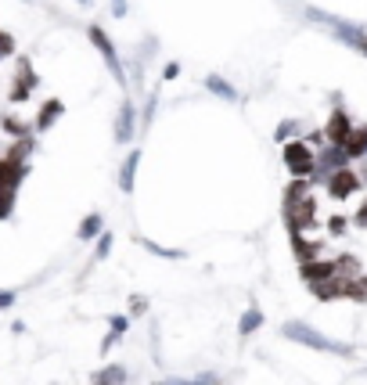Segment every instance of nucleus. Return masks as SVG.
<instances>
[{"instance_id": "obj_1", "label": "nucleus", "mask_w": 367, "mask_h": 385, "mask_svg": "<svg viewBox=\"0 0 367 385\" xmlns=\"http://www.w3.org/2000/svg\"><path fill=\"white\" fill-rule=\"evenodd\" d=\"M281 335L292 339V342H299V346H306V350H317V353H339V357H350V353H353L350 346H342V342H335V339L321 335L317 328H310L306 321H288V324L281 328Z\"/></svg>"}, {"instance_id": "obj_2", "label": "nucleus", "mask_w": 367, "mask_h": 385, "mask_svg": "<svg viewBox=\"0 0 367 385\" xmlns=\"http://www.w3.org/2000/svg\"><path fill=\"white\" fill-rule=\"evenodd\" d=\"M306 18H314V22L328 26V29H332L335 40H342L346 47H353V51L367 54V33H364L360 26L346 22V18H335V15H328V11H317V8H306Z\"/></svg>"}, {"instance_id": "obj_3", "label": "nucleus", "mask_w": 367, "mask_h": 385, "mask_svg": "<svg viewBox=\"0 0 367 385\" xmlns=\"http://www.w3.org/2000/svg\"><path fill=\"white\" fill-rule=\"evenodd\" d=\"M281 159H285L288 173L296 177V180H314V170H317V148H310L306 141H288V144H285V152H281Z\"/></svg>"}, {"instance_id": "obj_4", "label": "nucleus", "mask_w": 367, "mask_h": 385, "mask_svg": "<svg viewBox=\"0 0 367 385\" xmlns=\"http://www.w3.org/2000/svg\"><path fill=\"white\" fill-rule=\"evenodd\" d=\"M87 36H90V44H94V47L101 51V58H105L108 72L116 76V83L126 90V72H123V62H119V51H116V44L108 40V33H105L101 26H90V29H87Z\"/></svg>"}, {"instance_id": "obj_5", "label": "nucleus", "mask_w": 367, "mask_h": 385, "mask_svg": "<svg viewBox=\"0 0 367 385\" xmlns=\"http://www.w3.org/2000/svg\"><path fill=\"white\" fill-rule=\"evenodd\" d=\"M350 166V155H346V148H339V144H324V148H317V170H314V180H328L332 173L346 170Z\"/></svg>"}, {"instance_id": "obj_6", "label": "nucleus", "mask_w": 367, "mask_h": 385, "mask_svg": "<svg viewBox=\"0 0 367 385\" xmlns=\"http://www.w3.org/2000/svg\"><path fill=\"white\" fill-rule=\"evenodd\" d=\"M360 184H364V180H360V173H353L350 166H346V170H339V173H332V177L324 180L328 195H332L335 202H346V198H353V195L360 191Z\"/></svg>"}, {"instance_id": "obj_7", "label": "nucleus", "mask_w": 367, "mask_h": 385, "mask_svg": "<svg viewBox=\"0 0 367 385\" xmlns=\"http://www.w3.org/2000/svg\"><path fill=\"white\" fill-rule=\"evenodd\" d=\"M26 180V162H15V159H0V195H18Z\"/></svg>"}, {"instance_id": "obj_8", "label": "nucleus", "mask_w": 367, "mask_h": 385, "mask_svg": "<svg viewBox=\"0 0 367 385\" xmlns=\"http://www.w3.org/2000/svg\"><path fill=\"white\" fill-rule=\"evenodd\" d=\"M33 87H36V72H33V65L29 62H18V72H15V83H11V101L15 105H22L29 94H33Z\"/></svg>"}, {"instance_id": "obj_9", "label": "nucleus", "mask_w": 367, "mask_h": 385, "mask_svg": "<svg viewBox=\"0 0 367 385\" xmlns=\"http://www.w3.org/2000/svg\"><path fill=\"white\" fill-rule=\"evenodd\" d=\"M134 130H137V108H134V101H123L119 116H116V144H130Z\"/></svg>"}, {"instance_id": "obj_10", "label": "nucleus", "mask_w": 367, "mask_h": 385, "mask_svg": "<svg viewBox=\"0 0 367 385\" xmlns=\"http://www.w3.org/2000/svg\"><path fill=\"white\" fill-rule=\"evenodd\" d=\"M350 134H353V123H350V116H346V112H335L332 119H328V126H324V141L328 144H339V148L346 144V137H350Z\"/></svg>"}, {"instance_id": "obj_11", "label": "nucleus", "mask_w": 367, "mask_h": 385, "mask_svg": "<svg viewBox=\"0 0 367 385\" xmlns=\"http://www.w3.org/2000/svg\"><path fill=\"white\" fill-rule=\"evenodd\" d=\"M137 166H141V152L134 148L130 155L123 159V166H119V191L123 195H134V188H137Z\"/></svg>"}, {"instance_id": "obj_12", "label": "nucleus", "mask_w": 367, "mask_h": 385, "mask_svg": "<svg viewBox=\"0 0 367 385\" xmlns=\"http://www.w3.org/2000/svg\"><path fill=\"white\" fill-rule=\"evenodd\" d=\"M62 112H65V105L58 101V98H51V101H44V108L36 112V123H33V134H44V130H51L54 123L62 119Z\"/></svg>"}, {"instance_id": "obj_13", "label": "nucleus", "mask_w": 367, "mask_h": 385, "mask_svg": "<svg viewBox=\"0 0 367 385\" xmlns=\"http://www.w3.org/2000/svg\"><path fill=\"white\" fill-rule=\"evenodd\" d=\"M90 385H126V368L123 364H105L101 371L90 375Z\"/></svg>"}, {"instance_id": "obj_14", "label": "nucleus", "mask_w": 367, "mask_h": 385, "mask_svg": "<svg viewBox=\"0 0 367 385\" xmlns=\"http://www.w3.org/2000/svg\"><path fill=\"white\" fill-rule=\"evenodd\" d=\"M346 155H350V162L353 159H367V126H353V134L346 137Z\"/></svg>"}, {"instance_id": "obj_15", "label": "nucleus", "mask_w": 367, "mask_h": 385, "mask_svg": "<svg viewBox=\"0 0 367 385\" xmlns=\"http://www.w3.org/2000/svg\"><path fill=\"white\" fill-rule=\"evenodd\" d=\"M105 231V220H101V213H87L83 220H80V242H94V238Z\"/></svg>"}, {"instance_id": "obj_16", "label": "nucleus", "mask_w": 367, "mask_h": 385, "mask_svg": "<svg viewBox=\"0 0 367 385\" xmlns=\"http://www.w3.org/2000/svg\"><path fill=\"white\" fill-rule=\"evenodd\" d=\"M260 324H263V310H260V306H249L245 314H242V321H238V335L249 339V335H252Z\"/></svg>"}, {"instance_id": "obj_17", "label": "nucleus", "mask_w": 367, "mask_h": 385, "mask_svg": "<svg viewBox=\"0 0 367 385\" xmlns=\"http://www.w3.org/2000/svg\"><path fill=\"white\" fill-rule=\"evenodd\" d=\"M0 130H4V134H11V137H18V141L33 137V126H29V123H22L18 116H4V119H0Z\"/></svg>"}, {"instance_id": "obj_18", "label": "nucleus", "mask_w": 367, "mask_h": 385, "mask_svg": "<svg viewBox=\"0 0 367 385\" xmlns=\"http://www.w3.org/2000/svg\"><path fill=\"white\" fill-rule=\"evenodd\" d=\"M206 87L213 90V94H216L220 101H238V90H234L224 76H209V80H206Z\"/></svg>"}, {"instance_id": "obj_19", "label": "nucleus", "mask_w": 367, "mask_h": 385, "mask_svg": "<svg viewBox=\"0 0 367 385\" xmlns=\"http://www.w3.org/2000/svg\"><path fill=\"white\" fill-rule=\"evenodd\" d=\"M137 245L148 249V252H155V256H162V260H184V256H188V252H180V249H162V245L152 242V238H137Z\"/></svg>"}, {"instance_id": "obj_20", "label": "nucleus", "mask_w": 367, "mask_h": 385, "mask_svg": "<svg viewBox=\"0 0 367 385\" xmlns=\"http://www.w3.org/2000/svg\"><path fill=\"white\" fill-rule=\"evenodd\" d=\"M112 238H116V234H108V231H101V234H98L94 260H108V256H112Z\"/></svg>"}, {"instance_id": "obj_21", "label": "nucleus", "mask_w": 367, "mask_h": 385, "mask_svg": "<svg viewBox=\"0 0 367 385\" xmlns=\"http://www.w3.org/2000/svg\"><path fill=\"white\" fill-rule=\"evenodd\" d=\"M126 328H130V317H123V314L108 321V332H112L116 339H119V335H126Z\"/></svg>"}, {"instance_id": "obj_22", "label": "nucleus", "mask_w": 367, "mask_h": 385, "mask_svg": "<svg viewBox=\"0 0 367 385\" xmlns=\"http://www.w3.org/2000/svg\"><path fill=\"white\" fill-rule=\"evenodd\" d=\"M11 54H15V36L11 33H0V62L11 58Z\"/></svg>"}, {"instance_id": "obj_23", "label": "nucleus", "mask_w": 367, "mask_h": 385, "mask_svg": "<svg viewBox=\"0 0 367 385\" xmlns=\"http://www.w3.org/2000/svg\"><path fill=\"white\" fill-rule=\"evenodd\" d=\"M292 134H299V123H292V119H285V123L278 126V134H274V137H278V141L285 144V141H288Z\"/></svg>"}, {"instance_id": "obj_24", "label": "nucleus", "mask_w": 367, "mask_h": 385, "mask_svg": "<svg viewBox=\"0 0 367 385\" xmlns=\"http://www.w3.org/2000/svg\"><path fill=\"white\" fill-rule=\"evenodd\" d=\"M353 224H357L360 231H367V202H364V206L357 209V216H353Z\"/></svg>"}, {"instance_id": "obj_25", "label": "nucleus", "mask_w": 367, "mask_h": 385, "mask_svg": "<svg viewBox=\"0 0 367 385\" xmlns=\"http://www.w3.org/2000/svg\"><path fill=\"white\" fill-rule=\"evenodd\" d=\"M155 101H159V94H155V90H152V98H148V108H144V119H141L144 126H148V123H152V112H155Z\"/></svg>"}, {"instance_id": "obj_26", "label": "nucleus", "mask_w": 367, "mask_h": 385, "mask_svg": "<svg viewBox=\"0 0 367 385\" xmlns=\"http://www.w3.org/2000/svg\"><path fill=\"white\" fill-rule=\"evenodd\" d=\"M15 299H18L15 292H0V310H11V306H15Z\"/></svg>"}, {"instance_id": "obj_27", "label": "nucleus", "mask_w": 367, "mask_h": 385, "mask_svg": "<svg viewBox=\"0 0 367 385\" xmlns=\"http://www.w3.org/2000/svg\"><path fill=\"white\" fill-rule=\"evenodd\" d=\"M177 76H180V65L177 62H170L166 69H162V80H177Z\"/></svg>"}, {"instance_id": "obj_28", "label": "nucleus", "mask_w": 367, "mask_h": 385, "mask_svg": "<svg viewBox=\"0 0 367 385\" xmlns=\"http://www.w3.org/2000/svg\"><path fill=\"white\" fill-rule=\"evenodd\" d=\"M130 310H134V314H144V310H148V299L134 296V299H130Z\"/></svg>"}, {"instance_id": "obj_29", "label": "nucleus", "mask_w": 367, "mask_h": 385, "mask_svg": "<svg viewBox=\"0 0 367 385\" xmlns=\"http://www.w3.org/2000/svg\"><path fill=\"white\" fill-rule=\"evenodd\" d=\"M112 15H116V18L126 15V0H112Z\"/></svg>"}, {"instance_id": "obj_30", "label": "nucleus", "mask_w": 367, "mask_h": 385, "mask_svg": "<svg viewBox=\"0 0 367 385\" xmlns=\"http://www.w3.org/2000/svg\"><path fill=\"white\" fill-rule=\"evenodd\" d=\"M152 385H170V382H166V378H162V382H152Z\"/></svg>"}, {"instance_id": "obj_31", "label": "nucleus", "mask_w": 367, "mask_h": 385, "mask_svg": "<svg viewBox=\"0 0 367 385\" xmlns=\"http://www.w3.org/2000/svg\"><path fill=\"white\" fill-rule=\"evenodd\" d=\"M80 4H83V8H90V0H80Z\"/></svg>"}]
</instances>
